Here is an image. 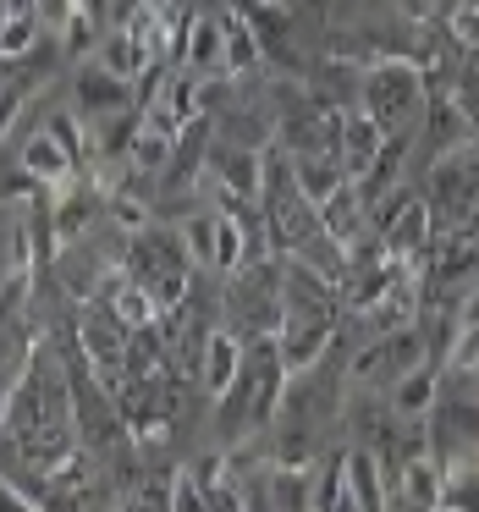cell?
I'll return each mask as SVG.
<instances>
[{
  "label": "cell",
  "mask_w": 479,
  "mask_h": 512,
  "mask_svg": "<svg viewBox=\"0 0 479 512\" xmlns=\"http://www.w3.org/2000/svg\"><path fill=\"white\" fill-rule=\"evenodd\" d=\"M347 485H353V507H386L391 490L386 479H380V463H375V446H353L347 452Z\"/></svg>",
  "instance_id": "obj_15"
},
{
  "label": "cell",
  "mask_w": 479,
  "mask_h": 512,
  "mask_svg": "<svg viewBox=\"0 0 479 512\" xmlns=\"http://www.w3.org/2000/svg\"><path fill=\"white\" fill-rule=\"evenodd\" d=\"M78 342H83V358H89L94 375L116 380L127 369V353H133V325L111 309V298H105V303H94V309H83Z\"/></svg>",
  "instance_id": "obj_6"
},
{
  "label": "cell",
  "mask_w": 479,
  "mask_h": 512,
  "mask_svg": "<svg viewBox=\"0 0 479 512\" xmlns=\"http://www.w3.org/2000/svg\"><path fill=\"white\" fill-rule=\"evenodd\" d=\"M210 166L221 177V193L226 199H243V204H259L265 199V171H270V155L248 144H215L210 149Z\"/></svg>",
  "instance_id": "obj_8"
},
{
  "label": "cell",
  "mask_w": 479,
  "mask_h": 512,
  "mask_svg": "<svg viewBox=\"0 0 479 512\" xmlns=\"http://www.w3.org/2000/svg\"><path fill=\"white\" fill-rule=\"evenodd\" d=\"M441 501H446V479H441V468H435V457L408 446L402 479H397V490H391V507H441Z\"/></svg>",
  "instance_id": "obj_12"
},
{
  "label": "cell",
  "mask_w": 479,
  "mask_h": 512,
  "mask_svg": "<svg viewBox=\"0 0 479 512\" xmlns=\"http://www.w3.org/2000/svg\"><path fill=\"white\" fill-rule=\"evenodd\" d=\"M72 111H78L83 122H105V116H116V111H133V78L111 72L100 56L83 61L78 78H72Z\"/></svg>",
  "instance_id": "obj_7"
},
{
  "label": "cell",
  "mask_w": 479,
  "mask_h": 512,
  "mask_svg": "<svg viewBox=\"0 0 479 512\" xmlns=\"http://www.w3.org/2000/svg\"><path fill=\"white\" fill-rule=\"evenodd\" d=\"M474 6H479V0H474Z\"/></svg>",
  "instance_id": "obj_20"
},
{
  "label": "cell",
  "mask_w": 479,
  "mask_h": 512,
  "mask_svg": "<svg viewBox=\"0 0 479 512\" xmlns=\"http://www.w3.org/2000/svg\"><path fill=\"white\" fill-rule=\"evenodd\" d=\"M287 358H281V336H254L243 358V375L232 380L226 397H215V430L221 441H243V435L265 430L281 413V391H287Z\"/></svg>",
  "instance_id": "obj_1"
},
{
  "label": "cell",
  "mask_w": 479,
  "mask_h": 512,
  "mask_svg": "<svg viewBox=\"0 0 479 512\" xmlns=\"http://www.w3.org/2000/svg\"><path fill=\"white\" fill-rule=\"evenodd\" d=\"M182 232H188V248H193V259H199V270L221 265V210H193L188 221H182Z\"/></svg>",
  "instance_id": "obj_16"
},
{
  "label": "cell",
  "mask_w": 479,
  "mask_h": 512,
  "mask_svg": "<svg viewBox=\"0 0 479 512\" xmlns=\"http://www.w3.org/2000/svg\"><path fill=\"white\" fill-rule=\"evenodd\" d=\"M358 105L386 127L391 138H413L424 127V72L413 61H375V67L358 78Z\"/></svg>",
  "instance_id": "obj_4"
},
{
  "label": "cell",
  "mask_w": 479,
  "mask_h": 512,
  "mask_svg": "<svg viewBox=\"0 0 479 512\" xmlns=\"http://www.w3.org/2000/svg\"><path fill=\"white\" fill-rule=\"evenodd\" d=\"M182 67L188 72H232L226 67V12H193L182 23Z\"/></svg>",
  "instance_id": "obj_11"
},
{
  "label": "cell",
  "mask_w": 479,
  "mask_h": 512,
  "mask_svg": "<svg viewBox=\"0 0 479 512\" xmlns=\"http://www.w3.org/2000/svg\"><path fill=\"white\" fill-rule=\"evenodd\" d=\"M193 248L188 232H166V226H138L133 243H127V276L144 281L155 292L160 314L182 309L188 303V281H193Z\"/></svg>",
  "instance_id": "obj_3"
},
{
  "label": "cell",
  "mask_w": 479,
  "mask_h": 512,
  "mask_svg": "<svg viewBox=\"0 0 479 512\" xmlns=\"http://www.w3.org/2000/svg\"><path fill=\"white\" fill-rule=\"evenodd\" d=\"M435 397H441V380H435L430 364H419L391 386V413H397V419H430Z\"/></svg>",
  "instance_id": "obj_14"
},
{
  "label": "cell",
  "mask_w": 479,
  "mask_h": 512,
  "mask_svg": "<svg viewBox=\"0 0 479 512\" xmlns=\"http://www.w3.org/2000/svg\"><path fill=\"white\" fill-rule=\"evenodd\" d=\"M39 23H45V34H72V17H78V0H34Z\"/></svg>",
  "instance_id": "obj_19"
},
{
  "label": "cell",
  "mask_w": 479,
  "mask_h": 512,
  "mask_svg": "<svg viewBox=\"0 0 479 512\" xmlns=\"http://www.w3.org/2000/svg\"><path fill=\"white\" fill-rule=\"evenodd\" d=\"M446 364L457 369V375H474L479 369V325L474 320H457V342H452V358Z\"/></svg>",
  "instance_id": "obj_18"
},
{
  "label": "cell",
  "mask_w": 479,
  "mask_h": 512,
  "mask_svg": "<svg viewBox=\"0 0 479 512\" xmlns=\"http://www.w3.org/2000/svg\"><path fill=\"white\" fill-rule=\"evenodd\" d=\"M243 358H248V336H237L232 325H215L204 336V353H199V391L204 397H226L232 380L243 375Z\"/></svg>",
  "instance_id": "obj_9"
},
{
  "label": "cell",
  "mask_w": 479,
  "mask_h": 512,
  "mask_svg": "<svg viewBox=\"0 0 479 512\" xmlns=\"http://www.w3.org/2000/svg\"><path fill=\"white\" fill-rule=\"evenodd\" d=\"M424 199L435 210V226H446V232L474 221V210H479V144L441 149L430 160V177H424Z\"/></svg>",
  "instance_id": "obj_5"
},
{
  "label": "cell",
  "mask_w": 479,
  "mask_h": 512,
  "mask_svg": "<svg viewBox=\"0 0 479 512\" xmlns=\"http://www.w3.org/2000/svg\"><path fill=\"white\" fill-rule=\"evenodd\" d=\"M72 166H78V155H72V149L61 144L56 133H50V127H45V133H34V138L23 144V171H34V177L50 182V188H61V182L72 177Z\"/></svg>",
  "instance_id": "obj_13"
},
{
  "label": "cell",
  "mask_w": 479,
  "mask_h": 512,
  "mask_svg": "<svg viewBox=\"0 0 479 512\" xmlns=\"http://www.w3.org/2000/svg\"><path fill=\"white\" fill-rule=\"evenodd\" d=\"M39 12H12L6 17V34H0V50H6V61H17V56H28L34 50V34H39Z\"/></svg>",
  "instance_id": "obj_17"
},
{
  "label": "cell",
  "mask_w": 479,
  "mask_h": 512,
  "mask_svg": "<svg viewBox=\"0 0 479 512\" xmlns=\"http://www.w3.org/2000/svg\"><path fill=\"white\" fill-rule=\"evenodd\" d=\"M386 144H391V133L364 111V105H353V111L342 116V144H336V155H342V166H347V177H353V182H364L369 171L380 166Z\"/></svg>",
  "instance_id": "obj_10"
},
{
  "label": "cell",
  "mask_w": 479,
  "mask_h": 512,
  "mask_svg": "<svg viewBox=\"0 0 479 512\" xmlns=\"http://www.w3.org/2000/svg\"><path fill=\"white\" fill-rule=\"evenodd\" d=\"M226 325L237 336H281L287 325V270H281V254H259L248 265L232 270L226 281Z\"/></svg>",
  "instance_id": "obj_2"
}]
</instances>
